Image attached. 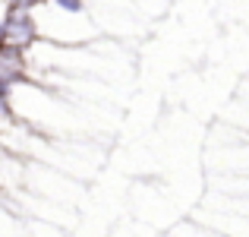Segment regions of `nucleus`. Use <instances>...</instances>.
<instances>
[{"instance_id":"obj_4","label":"nucleus","mask_w":249,"mask_h":237,"mask_svg":"<svg viewBox=\"0 0 249 237\" xmlns=\"http://www.w3.org/2000/svg\"><path fill=\"white\" fill-rule=\"evenodd\" d=\"M0 101H6V104L13 101V85L10 82H0Z\"/></svg>"},{"instance_id":"obj_2","label":"nucleus","mask_w":249,"mask_h":237,"mask_svg":"<svg viewBox=\"0 0 249 237\" xmlns=\"http://www.w3.org/2000/svg\"><path fill=\"white\" fill-rule=\"evenodd\" d=\"M29 76V54L16 48H0V82H25Z\"/></svg>"},{"instance_id":"obj_1","label":"nucleus","mask_w":249,"mask_h":237,"mask_svg":"<svg viewBox=\"0 0 249 237\" xmlns=\"http://www.w3.org/2000/svg\"><path fill=\"white\" fill-rule=\"evenodd\" d=\"M38 38H41V29H38L35 3H29V0L6 3L3 19H0V48H16L29 54V48Z\"/></svg>"},{"instance_id":"obj_3","label":"nucleus","mask_w":249,"mask_h":237,"mask_svg":"<svg viewBox=\"0 0 249 237\" xmlns=\"http://www.w3.org/2000/svg\"><path fill=\"white\" fill-rule=\"evenodd\" d=\"M54 10L67 13V16H82L85 3H82V0H54Z\"/></svg>"}]
</instances>
